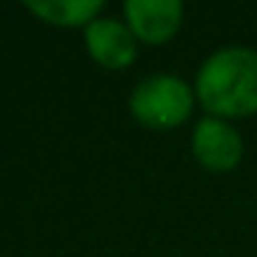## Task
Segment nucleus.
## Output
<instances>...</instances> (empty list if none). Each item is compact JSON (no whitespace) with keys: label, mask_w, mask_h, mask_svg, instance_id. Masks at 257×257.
I'll return each instance as SVG.
<instances>
[{"label":"nucleus","mask_w":257,"mask_h":257,"mask_svg":"<svg viewBox=\"0 0 257 257\" xmlns=\"http://www.w3.org/2000/svg\"><path fill=\"white\" fill-rule=\"evenodd\" d=\"M194 91L207 116L227 122L257 116V50L246 45L213 50L196 69Z\"/></svg>","instance_id":"1"},{"label":"nucleus","mask_w":257,"mask_h":257,"mask_svg":"<svg viewBox=\"0 0 257 257\" xmlns=\"http://www.w3.org/2000/svg\"><path fill=\"white\" fill-rule=\"evenodd\" d=\"M196 91L194 80L174 72H155L141 78L127 97L130 116L150 130H177L194 116Z\"/></svg>","instance_id":"2"},{"label":"nucleus","mask_w":257,"mask_h":257,"mask_svg":"<svg viewBox=\"0 0 257 257\" xmlns=\"http://www.w3.org/2000/svg\"><path fill=\"white\" fill-rule=\"evenodd\" d=\"M243 136L235 127V122L218 116H202L196 119L191 130V155L205 172L213 174H227L240 166L243 161Z\"/></svg>","instance_id":"3"},{"label":"nucleus","mask_w":257,"mask_h":257,"mask_svg":"<svg viewBox=\"0 0 257 257\" xmlns=\"http://www.w3.org/2000/svg\"><path fill=\"white\" fill-rule=\"evenodd\" d=\"M122 14L139 45L150 47L172 42L185 20V9L180 0H127Z\"/></svg>","instance_id":"4"},{"label":"nucleus","mask_w":257,"mask_h":257,"mask_svg":"<svg viewBox=\"0 0 257 257\" xmlns=\"http://www.w3.org/2000/svg\"><path fill=\"white\" fill-rule=\"evenodd\" d=\"M83 39L89 56L105 69H127L139 58V39L124 17L119 20L100 14L83 28Z\"/></svg>","instance_id":"5"},{"label":"nucleus","mask_w":257,"mask_h":257,"mask_svg":"<svg viewBox=\"0 0 257 257\" xmlns=\"http://www.w3.org/2000/svg\"><path fill=\"white\" fill-rule=\"evenodd\" d=\"M25 6L36 14V17L47 20L53 25H64V28H78V25H89L97 20L105 9L102 0H25Z\"/></svg>","instance_id":"6"}]
</instances>
